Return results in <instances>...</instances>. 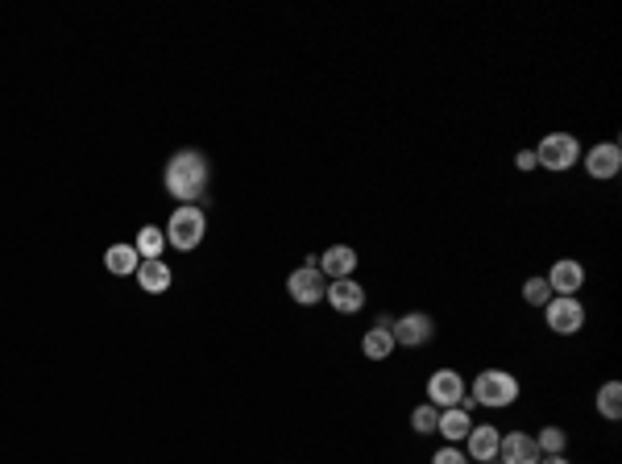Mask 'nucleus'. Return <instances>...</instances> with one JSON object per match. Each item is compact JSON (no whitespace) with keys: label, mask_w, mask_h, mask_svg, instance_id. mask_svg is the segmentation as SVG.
<instances>
[{"label":"nucleus","mask_w":622,"mask_h":464,"mask_svg":"<svg viewBox=\"0 0 622 464\" xmlns=\"http://www.w3.org/2000/svg\"><path fill=\"white\" fill-rule=\"evenodd\" d=\"M207 187V158L196 149H183L166 162V191L175 199H199Z\"/></svg>","instance_id":"f257e3e1"},{"label":"nucleus","mask_w":622,"mask_h":464,"mask_svg":"<svg viewBox=\"0 0 622 464\" xmlns=\"http://www.w3.org/2000/svg\"><path fill=\"white\" fill-rule=\"evenodd\" d=\"M204 228H207L204 212H199L196 204H183V207H175V216H170V224H166V241L175 245V249L191 253L204 241Z\"/></svg>","instance_id":"f03ea898"},{"label":"nucleus","mask_w":622,"mask_h":464,"mask_svg":"<svg viewBox=\"0 0 622 464\" xmlns=\"http://www.w3.org/2000/svg\"><path fill=\"white\" fill-rule=\"evenodd\" d=\"M469 398L481 402V407H510V402L518 398V381L502 369H486V373H477Z\"/></svg>","instance_id":"7ed1b4c3"},{"label":"nucleus","mask_w":622,"mask_h":464,"mask_svg":"<svg viewBox=\"0 0 622 464\" xmlns=\"http://www.w3.org/2000/svg\"><path fill=\"white\" fill-rule=\"evenodd\" d=\"M577 154H581V149H577L573 133H547L536 149V162L544 170H568L577 162Z\"/></svg>","instance_id":"20e7f679"},{"label":"nucleus","mask_w":622,"mask_h":464,"mask_svg":"<svg viewBox=\"0 0 622 464\" xmlns=\"http://www.w3.org/2000/svg\"><path fill=\"white\" fill-rule=\"evenodd\" d=\"M286 290H291V298L295 303H303V307H311V303H320L324 298V290H328V282H324V274H320V266L316 261H307V266H299L286 278Z\"/></svg>","instance_id":"39448f33"},{"label":"nucleus","mask_w":622,"mask_h":464,"mask_svg":"<svg viewBox=\"0 0 622 464\" xmlns=\"http://www.w3.org/2000/svg\"><path fill=\"white\" fill-rule=\"evenodd\" d=\"M427 398H432V407H461L465 410V381H461V373H453V369H440V373H432L427 378Z\"/></svg>","instance_id":"423d86ee"},{"label":"nucleus","mask_w":622,"mask_h":464,"mask_svg":"<svg viewBox=\"0 0 622 464\" xmlns=\"http://www.w3.org/2000/svg\"><path fill=\"white\" fill-rule=\"evenodd\" d=\"M581 324H585L581 303H577L573 295H552V303H547V328L560 336H573V332H581Z\"/></svg>","instance_id":"0eeeda50"},{"label":"nucleus","mask_w":622,"mask_h":464,"mask_svg":"<svg viewBox=\"0 0 622 464\" xmlns=\"http://www.w3.org/2000/svg\"><path fill=\"white\" fill-rule=\"evenodd\" d=\"M432 316H424V311H411V316H403L398 324H390V336H395V344H406V348H415V344H427L432 340Z\"/></svg>","instance_id":"6e6552de"},{"label":"nucleus","mask_w":622,"mask_h":464,"mask_svg":"<svg viewBox=\"0 0 622 464\" xmlns=\"http://www.w3.org/2000/svg\"><path fill=\"white\" fill-rule=\"evenodd\" d=\"M498 460L502 464H539L544 456H539V444L531 436L510 431V436H502V444H498Z\"/></svg>","instance_id":"1a4fd4ad"},{"label":"nucleus","mask_w":622,"mask_h":464,"mask_svg":"<svg viewBox=\"0 0 622 464\" xmlns=\"http://www.w3.org/2000/svg\"><path fill=\"white\" fill-rule=\"evenodd\" d=\"M324 298L332 303V311H340V316H353V311H361V303H366V290H361L353 278H336L328 290H324Z\"/></svg>","instance_id":"9d476101"},{"label":"nucleus","mask_w":622,"mask_h":464,"mask_svg":"<svg viewBox=\"0 0 622 464\" xmlns=\"http://www.w3.org/2000/svg\"><path fill=\"white\" fill-rule=\"evenodd\" d=\"M581 282H585V269H581V261H573V257L557 261V266H552V274H547L552 295H577V290H581Z\"/></svg>","instance_id":"9b49d317"},{"label":"nucleus","mask_w":622,"mask_h":464,"mask_svg":"<svg viewBox=\"0 0 622 464\" xmlns=\"http://www.w3.org/2000/svg\"><path fill=\"white\" fill-rule=\"evenodd\" d=\"M622 166V149L614 146V141H606V146H594L589 149V158H585V170L594 178H614Z\"/></svg>","instance_id":"f8f14e48"},{"label":"nucleus","mask_w":622,"mask_h":464,"mask_svg":"<svg viewBox=\"0 0 622 464\" xmlns=\"http://www.w3.org/2000/svg\"><path fill=\"white\" fill-rule=\"evenodd\" d=\"M316 266H320V274H328L332 282H336V278H349L353 266H357V253H353L349 245H332V249L324 253Z\"/></svg>","instance_id":"ddd939ff"},{"label":"nucleus","mask_w":622,"mask_h":464,"mask_svg":"<svg viewBox=\"0 0 622 464\" xmlns=\"http://www.w3.org/2000/svg\"><path fill=\"white\" fill-rule=\"evenodd\" d=\"M361 353H366L369 361H386V357L395 353V336H390V319H377L374 332L361 336Z\"/></svg>","instance_id":"4468645a"},{"label":"nucleus","mask_w":622,"mask_h":464,"mask_svg":"<svg viewBox=\"0 0 622 464\" xmlns=\"http://www.w3.org/2000/svg\"><path fill=\"white\" fill-rule=\"evenodd\" d=\"M137 282H142L145 295H162V290H170V266L162 257H150L137 266Z\"/></svg>","instance_id":"2eb2a0df"},{"label":"nucleus","mask_w":622,"mask_h":464,"mask_svg":"<svg viewBox=\"0 0 622 464\" xmlns=\"http://www.w3.org/2000/svg\"><path fill=\"white\" fill-rule=\"evenodd\" d=\"M465 439H469V456H473V460H494V456H498V444H502L498 428H473Z\"/></svg>","instance_id":"dca6fc26"},{"label":"nucleus","mask_w":622,"mask_h":464,"mask_svg":"<svg viewBox=\"0 0 622 464\" xmlns=\"http://www.w3.org/2000/svg\"><path fill=\"white\" fill-rule=\"evenodd\" d=\"M436 431H440L444 439H453V444H456V439H465V436H469V431H473V419H469V410H461V407H448V410H444V415H440V423H436Z\"/></svg>","instance_id":"f3484780"},{"label":"nucleus","mask_w":622,"mask_h":464,"mask_svg":"<svg viewBox=\"0 0 622 464\" xmlns=\"http://www.w3.org/2000/svg\"><path fill=\"white\" fill-rule=\"evenodd\" d=\"M104 266L113 269L116 278H125V274H133V269L142 266V257H137V249H133V245H113V249L104 253Z\"/></svg>","instance_id":"a211bd4d"},{"label":"nucleus","mask_w":622,"mask_h":464,"mask_svg":"<svg viewBox=\"0 0 622 464\" xmlns=\"http://www.w3.org/2000/svg\"><path fill=\"white\" fill-rule=\"evenodd\" d=\"M133 249H137V257L142 261L162 257V249H166V232H162L158 224H145V228L137 232V245H133Z\"/></svg>","instance_id":"6ab92c4d"},{"label":"nucleus","mask_w":622,"mask_h":464,"mask_svg":"<svg viewBox=\"0 0 622 464\" xmlns=\"http://www.w3.org/2000/svg\"><path fill=\"white\" fill-rule=\"evenodd\" d=\"M597 410L606 419H622V386L618 381H606L602 390H597Z\"/></svg>","instance_id":"aec40b11"},{"label":"nucleus","mask_w":622,"mask_h":464,"mask_svg":"<svg viewBox=\"0 0 622 464\" xmlns=\"http://www.w3.org/2000/svg\"><path fill=\"white\" fill-rule=\"evenodd\" d=\"M436 423H440V410H436L432 402H427V407H415V410H411V428L419 431V436H432Z\"/></svg>","instance_id":"412c9836"},{"label":"nucleus","mask_w":622,"mask_h":464,"mask_svg":"<svg viewBox=\"0 0 622 464\" xmlns=\"http://www.w3.org/2000/svg\"><path fill=\"white\" fill-rule=\"evenodd\" d=\"M523 298H527L531 307H547V303H552V287H547V278H527V282H523Z\"/></svg>","instance_id":"4be33fe9"},{"label":"nucleus","mask_w":622,"mask_h":464,"mask_svg":"<svg viewBox=\"0 0 622 464\" xmlns=\"http://www.w3.org/2000/svg\"><path fill=\"white\" fill-rule=\"evenodd\" d=\"M539 452H552V456H565V431L560 428H544L539 431Z\"/></svg>","instance_id":"5701e85b"},{"label":"nucleus","mask_w":622,"mask_h":464,"mask_svg":"<svg viewBox=\"0 0 622 464\" xmlns=\"http://www.w3.org/2000/svg\"><path fill=\"white\" fill-rule=\"evenodd\" d=\"M436 464H465V452H456V448H444V452H436Z\"/></svg>","instance_id":"b1692460"},{"label":"nucleus","mask_w":622,"mask_h":464,"mask_svg":"<svg viewBox=\"0 0 622 464\" xmlns=\"http://www.w3.org/2000/svg\"><path fill=\"white\" fill-rule=\"evenodd\" d=\"M515 162H518V170H536V166H539V162H536V154H531V149H523V154H518Z\"/></svg>","instance_id":"393cba45"},{"label":"nucleus","mask_w":622,"mask_h":464,"mask_svg":"<svg viewBox=\"0 0 622 464\" xmlns=\"http://www.w3.org/2000/svg\"><path fill=\"white\" fill-rule=\"evenodd\" d=\"M539 464H568L565 456H547V460H539Z\"/></svg>","instance_id":"a878e982"}]
</instances>
